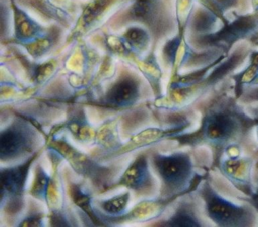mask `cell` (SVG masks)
Instances as JSON below:
<instances>
[{
  "label": "cell",
  "instance_id": "6da1fadb",
  "mask_svg": "<svg viewBox=\"0 0 258 227\" xmlns=\"http://www.w3.org/2000/svg\"><path fill=\"white\" fill-rule=\"evenodd\" d=\"M197 109L201 112L199 127L169 140L177 147H208L212 153L211 169H215L228 149L243 147L258 152L252 139L256 130L255 119L235 97L230 77L197 102Z\"/></svg>",
  "mask_w": 258,
  "mask_h": 227
},
{
  "label": "cell",
  "instance_id": "7a4b0ae2",
  "mask_svg": "<svg viewBox=\"0 0 258 227\" xmlns=\"http://www.w3.org/2000/svg\"><path fill=\"white\" fill-rule=\"evenodd\" d=\"M45 149L51 163L60 164L64 161L74 173L90 182L96 191L105 193L114 189L121 166L105 165L91 154L78 149L66 136H58L57 133L47 134Z\"/></svg>",
  "mask_w": 258,
  "mask_h": 227
},
{
  "label": "cell",
  "instance_id": "3957f363",
  "mask_svg": "<svg viewBox=\"0 0 258 227\" xmlns=\"http://www.w3.org/2000/svg\"><path fill=\"white\" fill-rule=\"evenodd\" d=\"M151 168L159 180L158 196L162 198H179L185 194L196 192L201 182L209 175L198 174L195 161L189 151H174L162 153L149 150Z\"/></svg>",
  "mask_w": 258,
  "mask_h": 227
},
{
  "label": "cell",
  "instance_id": "277c9868",
  "mask_svg": "<svg viewBox=\"0 0 258 227\" xmlns=\"http://www.w3.org/2000/svg\"><path fill=\"white\" fill-rule=\"evenodd\" d=\"M14 116L0 132L1 164H14L25 160L45 147L47 135L35 122L14 111Z\"/></svg>",
  "mask_w": 258,
  "mask_h": 227
},
{
  "label": "cell",
  "instance_id": "5b68a950",
  "mask_svg": "<svg viewBox=\"0 0 258 227\" xmlns=\"http://www.w3.org/2000/svg\"><path fill=\"white\" fill-rule=\"evenodd\" d=\"M204 212L219 227H251L258 225V212L249 202L235 203L221 195L212 185L210 174L196 190Z\"/></svg>",
  "mask_w": 258,
  "mask_h": 227
},
{
  "label": "cell",
  "instance_id": "8992f818",
  "mask_svg": "<svg viewBox=\"0 0 258 227\" xmlns=\"http://www.w3.org/2000/svg\"><path fill=\"white\" fill-rule=\"evenodd\" d=\"M136 22L146 27L153 38L152 50L158 40L174 32L177 21L163 0H134L118 15L112 16L110 25L120 28Z\"/></svg>",
  "mask_w": 258,
  "mask_h": 227
},
{
  "label": "cell",
  "instance_id": "52a82bcc",
  "mask_svg": "<svg viewBox=\"0 0 258 227\" xmlns=\"http://www.w3.org/2000/svg\"><path fill=\"white\" fill-rule=\"evenodd\" d=\"M45 148V147H44ZM44 148L36 151L25 160L2 166L0 169V206L3 217L9 222L19 220L26 209L25 191L29 174Z\"/></svg>",
  "mask_w": 258,
  "mask_h": 227
},
{
  "label": "cell",
  "instance_id": "ba28073f",
  "mask_svg": "<svg viewBox=\"0 0 258 227\" xmlns=\"http://www.w3.org/2000/svg\"><path fill=\"white\" fill-rule=\"evenodd\" d=\"M233 18L208 34L189 36V43L199 50L217 48L229 54L233 47L258 30V12H234Z\"/></svg>",
  "mask_w": 258,
  "mask_h": 227
},
{
  "label": "cell",
  "instance_id": "9c48e42d",
  "mask_svg": "<svg viewBox=\"0 0 258 227\" xmlns=\"http://www.w3.org/2000/svg\"><path fill=\"white\" fill-rule=\"evenodd\" d=\"M143 98V80L135 72L122 68L96 100L88 103L105 110L129 111Z\"/></svg>",
  "mask_w": 258,
  "mask_h": 227
},
{
  "label": "cell",
  "instance_id": "30bf717a",
  "mask_svg": "<svg viewBox=\"0 0 258 227\" xmlns=\"http://www.w3.org/2000/svg\"><path fill=\"white\" fill-rule=\"evenodd\" d=\"M166 124L167 126L165 127H148L137 132L124 142L119 149L106 156L102 162L107 163L114 159L122 158L132 152L161 143L164 140L169 141L172 137L183 133L191 126V122L187 119L186 115L179 116L177 113H174V120H171L170 123L167 121Z\"/></svg>",
  "mask_w": 258,
  "mask_h": 227
},
{
  "label": "cell",
  "instance_id": "8fae6325",
  "mask_svg": "<svg viewBox=\"0 0 258 227\" xmlns=\"http://www.w3.org/2000/svg\"><path fill=\"white\" fill-rule=\"evenodd\" d=\"M154 175L150 165L149 150L139 152L119 175L114 189L123 187L138 198L153 197L158 189Z\"/></svg>",
  "mask_w": 258,
  "mask_h": 227
},
{
  "label": "cell",
  "instance_id": "7c38bea8",
  "mask_svg": "<svg viewBox=\"0 0 258 227\" xmlns=\"http://www.w3.org/2000/svg\"><path fill=\"white\" fill-rule=\"evenodd\" d=\"M257 159V153L224 156L215 167L237 191L246 196L247 202L256 189L254 170L256 169Z\"/></svg>",
  "mask_w": 258,
  "mask_h": 227
},
{
  "label": "cell",
  "instance_id": "4fadbf2b",
  "mask_svg": "<svg viewBox=\"0 0 258 227\" xmlns=\"http://www.w3.org/2000/svg\"><path fill=\"white\" fill-rule=\"evenodd\" d=\"M178 198H162L157 196L155 198H144L137 202L130 210L125 214L118 217H109L98 213L101 220L106 224V226L123 224L127 222H149L153 220H158L166 209L176 202Z\"/></svg>",
  "mask_w": 258,
  "mask_h": 227
},
{
  "label": "cell",
  "instance_id": "5bb4252c",
  "mask_svg": "<svg viewBox=\"0 0 258 227\" xmlns=\"http://www.w3.org/2000/svg\"><path fill=\"white\" fill-rule=\"evenodd\" d=\"M52 133L63 132L72 140L81 146H94L97 136V128L90 122L87 111L83 104L71 103L67 108L66 119L55 128L50 130Z\"/></svg>",
  "mask_w": 258,
  "mask_h": 227
},
{
  "label": "cell",
  "instance_id": "9a60e30c",
  "mask_svg": "<svg viewBox=\"0 0 258 227\" xmlns=\"http://www.w3.org/2000/svg\"><path fill=\"white\" fill-rule=\"evenodd\" d=\"M70 171L64 172L63 180L66 181L67 197L77 210V215L81 220L91 226H106L98 215L94 207V195L92 190L84 182H77L70 176Z\"/></svg>",
  "mask_w": 258,
  "mask_h": 227
},
{
  "label": "cell",
  "instance_id": "2e32d148",
  "mask_svg": "<svg viewBox=\"0 0 258 227\" xmlns=\"http://www.w3.org/2000/svg\"><path fill=\"white\" fill-rule=\"evenodd\" d=\"M12 12L13 35L8 43L23 46L43 35L48 27H45L34 20L25 10H23L16 0H9Z\"/></svg>",
  "mask_w": 258,
  "mask_h": 227
},
{
  "label": "cell",
  "instance_id": "e0dca14e",
  "mask_svg": "<svg viewBox=\"0 0 258 227\" xmlns=\"http://www.w3.org/2000/svg\"><path fill=\"white\" fill-rule=\"evenodd\" d=\"M185 194L176 200V205L171 215L162 220H155L151 226L154 227H202L205 226L202 220L196 200Z\"/></svg>",
  "mask_w": 258,
  "mask_h": 227
},
{
  "label": "cell",
  "instance_id": "ac0fdd59",
  "mask_svg": "<svg viewBox=\"0 0 258 227\" xmlns=\"http://www.w3.org/2000/svg\"><path fill=\"white\" fill-rule=\"evenodd\" d=\"M57 168L58 167L53 168L54 174L52 176L45 170L39 161H36L33 166V176L27 194L46 205L51 193L59 187L62 182V180L58 182L55 178L58 174Z\"/></svg>",
  "mask_w": 258,
  "mask_h": 227
},
{
  "label": "cell",
  "instance_id": "d6986e66",
  "mask_svg": "<svg viewBox=\"0 0 258 227\" xmlns=\"http://www.w3.org/2000/svg\"><path fill=\"white\" fill-rule=\"evenodd\" d=\"M14 55L23 66L27 79L35 88L47 83L56 74L57 60L49 59L44 62H36V60H29L21 52L14 51Z\"/></svg>",
  "mask_w": 258,
  "mask_h": 227
},
{
  "label": "cell",
  "instance_id": "ffe728a7",
  "mask_svg": "<svg viewBox=\"0 0 258 227\" xmlns=\"http://www.w3.org/2000/svg\"><path fill=\"white\" fill-rule=\"evenodd\" d=\"M114 0H93L82 10L81 15L74 28V37L82 36L97 25L106 10L113 4Z\"/></svg>",
  "mask_w": 258,
  "mask_h": 227
},
{
  "label": "cell",
  "instance_id": "44dd1931",
  "mask_svg": "<svg viewBox=\"0 0 258 227\" xmlns=\"http://www.w3.org/2000/svg\"><path fill=\"white\" fill-rule=\"evenodd\" d=\"M61 32L62 29L58 25H51L43 35L21 47L25 49L33 60H39L57 45L60 40Z\"/></svg>",
  "mask_w": 258,
  "mask_h": 227
},
{
  "label": "cell",
  "instance_id": "7402d4cb",
  "mask_svg": "<svg viewBox=\"0 0 258 227\" xmlns=\"http://www.w3.org/2000/svg\"><path fill=\"white\" fill-rule=\"evenodd\" d=\"M138 68L147 81L155 100L161 98L163 96L161 84L162 69L157 61L154 50H151L146 57L139 60Z\"/></svg>",
  "mask_w": 258,
  "mask_h": 227
},
{
  "label": "cell",
  "instance_id": "603a6c76",
  "mask_svg": "<svg viewBox=\"0 0 258 227\" xmlns=\"http://www.w3.org/2000/svg\"><path fill=\"white\" fill-rule=\"evenodd\" d=\"M218 22L222 21L217 15L207 8L199 6L198 8L194 9L186 29H188L189 36L204 35L217 30L220 27H218Z\"/></svg>",
  "mask_w": 258,
  "mask_h": 227
},
{
  "label": "cell",
  "instance_id": "cb8c5ba5",
  "mask_svg": "<svg viewBox=\"0 0 258 227\" xmlns=\"http://www.w3.org/2000/svg\"><path fill=\"white\" fill-rule=\"evenodd\" d=\"M121 36L136 57H140L153 43L150 31L140 24L128 26Z\"/></svg>",
  "mask_w": 258,
  "mask_h": 227
},
{
  "label": "cell",
  "instance_id": "d4e9b609",
  "mask_svg": "<svg viewBox=\"0 0 258 227\" xmlns=\"http://www.w3.org/2000/svg\"><path fill=\"white\" fill-rule=\"evenodd\" d=\"M131 191L127 190L118 193L107 199H95L94 207L98 213L109 217H118L128 211V206L131 201Z\"/></svg>",
  "mask_w": 258,
  "mask_h": 227
},
{
  "label": "cell",
  "instance_id": "484cf974",
  "mask_svg": "<svg viewBox=\"0 0 258 227\" xmlns=\"http://www.w3.org/2000/svg\"><path fill=\"white\" fill-rule=\"evenodd\" d=\"M229 77L233 81L234 95L239 99L246 87L258 85V67L247 62V65L241 71L234 72Z\"/></svg>",
  "mask_w": 258,
  "mask_h": 227
},
{
  "label": "cell",
  "instance_id": "4316f807",
  "mask_svg": "<svg viewBox=\"0 0 258 227\" xmlns=\"http://www.w3.org/2000/svg\"><path fill=\"white\" fill-rule=\"evenodd\" d=\"M42 202L31 197L27 201V207L16 222L18 227H42L44 226V220L47 217L46 212L44 211Z\"/></svg>",
  "mask_w": 258,
  "mask_h": 227
},
{
  "label": "cell",
  "instance_id": "83f0119b",
  "mask_svg": "<svg viewBox=\"0 0 258 227\" xmlns=\"http://www.w3.org/2000/svg\"><path fill=\"white\" fill-rule=\"evenodd\" d=\"M78 215H74L73 211L69 209L67 203L60 207L52 208L48 210L47 219L49 226L56 227H68V226H78L79 221L77 219Z\"/></svg>",
  "mask_w": 258,
  "mask_h": 227
},
{
  "label": "cell",
  "instance_id": "f1b7e54d",
  "mask_svg": "<svg viewBox=\"0 0 258 227\" xmlns=\"http://www.w3.org/2000/svg\"><path fill=\"white\" fill-rule=\"evenodd\" d=\"M242 104H250L258 102V85H253L246 87L239 98Z\"/></svg>",
  "mask_w": 258,
  "mask_h": 227
},
{
  "label": "cell",
  "instance_id": "f546056e",
  "mask_svg": "<svg viewBox=\"0 0 258 227\" xmlns=\"http://www.w3.org/2000/svg\"><path fill=\"white\" fill-rule=\"evenodd\" d=\"M224 13L242 8V0H215Z\"/></svg>",
  "mask_w": 258,
  "mask_h": 227
},
{
  "label": "cell",
  "instance_id": "4dcf8cb0",
  "mask_svg": "<svg viewBox=\"0 0 258 227\" xmlns=\"http://www.w3.org/2000/svg\"><path fill=\"white\" fill-rule=\"evenodd\" d=\"M246 107V110L250 116H252L255 119L256 122V136H257V145H258V102L256 103H250V104H244Z\"/></svg>",
  "mask_w": 258,
  "mask_h": 227
},
{
  "label": "cell",
  "instance_id": "1f68e13d",
  "mask_svg": "<svg viewBox=\"0 0 258 227\" xmlns=\"http://www.w3.org/2000/svg\"><path fill=\"white\" fill-rule=\"evenodd\" d=\"M246 41H247L253 48L258 49V30L255 31L254 33H252V34L248 37V39H247Z\"/></svg>",
  "mask_w": 258,
  "mask_h": 227
},
{
  "label": "cell",
  "instance_id": "d6a6232c",
  "mask_svg": "<svg viewBox=\"0 0 258 227\" xmlns=\"http://www.w3.org/2000/svg\"><path fill=\"white\" fill-rule=\"evenodd\" d=\"M248 62L253 63L254 65H256L258 67V49L252 48V50L250 51L249 57H248Z\"/></svg>",
  "mask_w": 258,
  "mask_h": 227
},
{
  "label": "cell",
  "instance_id": "836d02e7",
  "mask_svg": "<svg viewBox=\"0 0 258 227\" xmlns=\"http://www.w3.org/2000/svg\"><path fill=\"white\" fill-rule=\"evenodd\" d=\"M250 6L251 11L258 12V0H250Z\"/></svg>",
  "mask_w": 258,
  "mask_h": 227
},
{
  "label": "cell",
  "instance_id": "e575fe53",
  "mask_svg": "<svg viewBox=\"0 0 258 227\" xmlns=\"http://www.w3.org/2000/svg\"><path fill=\"white\" fill-rule=\"evenodd\" d=\"M248 6H250V0H242V10H241V12H244L245 7L247 8ZM250 8H251V6H250Z\"/></svg>",
  "mask_w": 258,
  "mask_h": 227
}]
</instances>
